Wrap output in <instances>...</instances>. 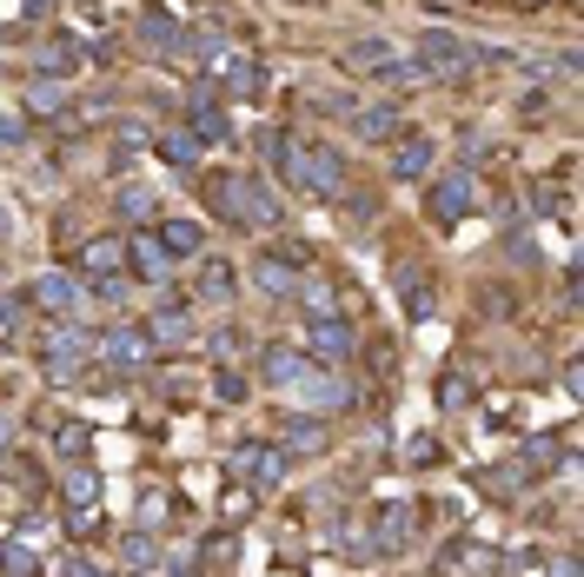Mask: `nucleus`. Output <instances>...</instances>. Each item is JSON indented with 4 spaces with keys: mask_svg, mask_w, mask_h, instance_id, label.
<instances>
[{
    "mask_svg": "<svg viewBox=\"0 0 584 577\" xmlns=\"http://www.w3.org/2000/svg\"><path fill=\"white\" fill-rule=\"evenodd\" d=\"M206 199H213V213H226L233 226H279V213H286L253 173H213V179H206Z\"/></svg>",
    "mask_w": 584,
    "mask_h": 577,
    "instance_id": "f257e3e1",
    "label": "nucleus"
},
{
    "mask_svg": "<svg viewBox=\"0 0 584 577\" xmlns=\"http://www.w3.org/2000/svg\"><path fill=\"white\" fill-rule=\"evenodd\" d=\"M286 173L306 186V193H319V199H332V193H346V159L332 153V146H293V159H286Z\"/></svg>",
    "mask_w": 584,
    "mask_h": 577,
    "instance_id": "f03ea898",
    "label": "nucleus"
},
{
    "mask_svg": "<svg viewBox=\"0 0 584 577\" xmlns=\"http://www.w3.org/2000/svg\"><path fill=\"white\" fill-rule=\"evenodd\" d=\"M426 206L439 213V226H452V219L479 213V179H472V166H459V173H439V179L426 186Z\"/></svg>",
    "mask_w": 584,
    "mask_h": 577,
    "instance_id": "7ed1b4c3",
    "label": "nucleus"
},
{
    "mask_svg": "<svg viewBox=\"0 0 584 577\" xmlns=\"http://www.w3.org/2000/svg\"><path fill=\"white\" fill-rule=\"evenodd\" d=\"M472 66V53H465V40L459 33H426L419 40V53H412V73H432V80H452V73H465Z\"/></svg>",
    "mask_w": 584,
    "mask_h": 577,
    "instance_id": "20e7f679",
    "label": "nucleus"
},
{
    "mask_svg": "<svg viewBox=\"0 0 584 577\" xmlns=\"http://www.w3.org/2000/svg\"><path fill=\"white\" fill-rule=\"evenodd\" d=\"M346 66H352V73H372V80H412V60H406L386 33H379V40H352V47H346Z\"/></svg>",
    "mask_w": 584,
    "mask_h": 577,
    "instance_id": "39448f33",
    "label": "nucleus"
},
{
    "mask_svg": "<svg viewBox=\"0 0 584 577\" xmlns=\"http://www.w3.org/2000/svg\"><path fill=\"white\" fill-rule=\"evenodd\" d=\"M253 279H259V292H266V299H286V292H299V279H306V253H299V246L266 253V259L253 266Z\"/></svg>",
    "mask_w": 584,
    "mask_h": 577,
    "instance_id": "423d86ee",
    "label": "nucleus"
},
{
    "mask_svg": "<svg viewBox=\"0 0 584 577\" xmlns=\"http://www.w3.org/2000/svg\"><path fill=\"white\" fill-rule=\"evenodd\" d=\"M27 306H40V312H53V319H73V312H80V279H73V272H40V279L27 286Z\"/></svg>",
    "mask_w": 584,
    "mask_h": 577,
    "instance_id": "0eeeda50",
    "label": "nucleus"
},
{
    "mask_svg": "<svg viewBox=\"0 0 584 577\" xmlns=\"http://www.w3.org/2000/svg\"><path fill=\"white\" fill-rule=\"evenodd\" d=\"M133 33H140V53H153V60H173V53L186 47V27H180L173 13H160V7H146Z\"/></svg>",
    "mask_w": 584,
    "mask_h": 577,
    "instance_id": "6e6552de",
    "label": "nucleus"
},
{
    "mask_svg": "<svg viewBox=\"0 0 584 577\" xmlns=\"http://www.w3.org/2000/svg\"><path fill=\"white\" fill-rule=\"evenodd\" d=\"M86 352H93V339H86L80 326H60L40 365H47V379H60V385H66V379H80V359H86Z\"/></svg>",
    "mask_w": 584,
    "mask_h": 577,
    "instance_id": "1a4fd4ad",
    "label": "nucleus"
},
{
    "mask_svg": "<svg viewBox=\"0 0 584 577\" xmlns=\"http://www.w3.org/2000/svg\"><path fill=\"white\" fill-rule=\"evenodd\" d=\"M106 365H120V372H140V365H153V339L146 332H133V326H120V332H106L100 346H93Z\"/></svg>",
    "mask_w": 584,
    "mask_h": 577,
    "instance_id": "9d476101",
    "label": "nucleus"
},
{
    "mask_svg": "<svg viewBox=\"0 0 584 577\" xmlns=\"http://www.w3.org/2000/svg\"><path fill=\"white\" fill-rule=\"evenodd\" d=\"M326 445H332V425H326L319 412L286 419V439H279V452H286V458H313V452H326Z\"/></svg>",
    "mask_w": 584,
    "mask_h": 577,
    "instance_id": "9b49d317",
    "label": "nucleus"
},
{
    "mask_svg": "<svg viewBox=\"0 0 584 577\" xmlns=\"http://www.w3.org/2000/svg\"><path fill=\"white\" fill-rule=\"evenodd\" d=\"M346 120H352V133H359V140H372V146H379V140H399V133H406V120H399V106H392V100L352 106Z\"/></svg>",
    "mask_w": 584,
    "mask_h": 577,
    "instance_id": "f8f14e48",
    "label": "nucleus"
},
{
    "mask_svg": "<svg viewBox=\"0 0 584 577\" xmlns=\"http://www.w3.org/2000/svg\"><path fill=\"white\" fill-rule=\"evenodd\" d=\"M306 346H313L319 359H332V365H339V359H352V326H346V319H332V312H319V319L306 326Z\"/></svg>",
    "mask_w": 584,
    "mask_h": 577,
    "instance_id": "ddd939ff",
    "label": "nucleus"
},
{
    "mask_svg": "<svg viewBox=\"0 0 584 577\" xmlns=\"http://www.w3.org/2000/svg\"><path fill=\"white\" fill-rule=\"evenodd\" d=\"M432 571L439 577H465V571H492V552H485V545H479V538H452V545H445V552H439V565H432Z\"/></svg>",
    "mask_w": 584,
    "mask_h": 577,
    "instance_id": "4468645a",
    "label": "nucleus"
},
{
    "mask_svg": "<svg viewBox=\"0 0 584 577\" xmlns=\"http://www.w3.org/2000/svg\"><path fill=\"white\" fill-rule=\"evenodd\" d=\"M306 372H313V365H306V352H293V346H266V352H259V379H266V385H279V392H286V385H299Z\"/></svg>",
    "mask_w": 584,
    "mask_h": 577,
    "instance_id": "2eb2a0df",
    "label": "nucleus"
},
{
    "mask_svg": "<svg viewBox=\"0 0 584 577\" xmlns=\"http://www.w3.org/2000/svg\"><path fill=\"white\" fill-rule=\"evenodd\" d=\"M432 153H439V146H432L426 133H399V146H392V173H399V179H426V173H432Z\"/></svg>",
    "mask_w": 584,
    "mask_h": 577,
    "instance_id": "dca6fc26",
    "label": "nucleus"
},
{
    "mask_svg": "<svg viewBox=\"0 0 584 577\" xmlns=\"http://www.w3.org/2000/svg\"><path fill=\"white\" fill-rule=\"evenodd\" d=\"M186 120H193V140H206V146H226V140H233V120H226V106H213L206 93L186 106Z\"/></svg>",
    "mask_w": 584,
    "mask_h": 577,
    "instance_id": "f3484780",
    "label": "nucleus"
},
{
    "mask_svg": "<svg viewBox=\"0 0 584 577\" xmlns=\"http://www.w3.org/2000/svg\"><path fill=\"white\" fill-rule=\"evenodd\" d=\"M146 146H153V133H146L140 120H120V126H113V153H106V166H113V173H126V166H133V153H146Z\"/></svg>",
    "mask_w": 584,
    "mask_h": 577,
    "instance_id": "a211bd4d",
    "label": "nucleus"
},
{
    "mask_svg": "<svg viewBox=\"0 0 584 577\" xmlns=\"http://www.w3.org/2000/svg\"><path fill=\"white\" fill-rule=\"evenodd\" d=\"M60 498H66L73 512H93V498H100V478H93V465H66V472H60Z\"/></svg>",
    "mask_w": 584,
    "mask_h": 577,
    "instance_id": "6ab92c4d",
    "label": "nucleus"
},
{
    "mask_svg": "<svg viewBox=\"0 0 584 577\" xmlns=\"http://www.w3.org/2000/svg\"><path fill=\"white\" fill-rule=\"evenodd\" d=\"M120 259H126V246H120V239H93V246L80 253V272H86V279H113V272H120Z\"/></svg>",
    "mask_w": 584,
    "mask_h": 577,
    "instance_id": "aec40b11",
    "label": "nucleus"
},
{
    "mask_svg": "<svg viewBox=\"0 0 584 577\" xmlns=\"http://www.w3.org/2000/svg\"><path fill=\"white\" fill-rule=\"evenodd\" d=\"M126 259H133V272H140V279H153V286H160V279H166V266H173V259L160 253V239H153V233H140V239L126 246Z\"/></svg>",
    "mask_w": 584,
    "mask_h": 577,
    "instance_id": "412c9836",
    "label": "nucleus"
},
{
    "mask_svg": "<svg viewBox=\"0 0 584 577\" xmlns=\"http://www.w3.org/2000/svg\"><path fill=\"white\" fill-rule=\"evenodd\" d=\"M399 292H406V312L412 319H432V279L419 266H399Z\"/></svg>",
    "mask_w": 584,
    "mask_h": 577,
    "instance_id": "4be33fe9",
    "label": "nucleus"
},
{
    "mask_svg": "<svg viewBox=\"0 0 584 577\" xmlns=\"http://www.w3.org/2000/svg\"><path fill=\"white\" fill-rule=\"evenodd\" d=\"M153 153H160V159H166V166H180V173H186V166H193V159H199V140H193V133H180V126H173V133H160V140H153Z\"/></svg>",
    "mask_w": 584,
    "mask_h": 577,
    "instance_id": "5701e85b",
    "label": "nucleus"
},
{
    "mask_svg": "<svg viewBox=\"0 0 584 577\" xmlns=\"http://www.w3.org/2000/svg\"><path fill=\"white\" fill-rule=\"evenodd\" d=\"M153 239H160V253H199V239H206V233H199L193 219H160V233H153Z\"/></svg>",
    "mask_w": 584,
    "mask_h": 577,
    "instance_id": "b1692460",
    "label": "nucleus"
},
{
    "mask_svg": "<svg viewBox=\"0 0 584 577\" xmlns=\"http://www.w3.org/2000/svg\"><path fill=\"white\" fill-rule=\"evenodd\" d=\"M146 339H166V346H180V339H193V319H186V306L173 299V306H160L153 312V332Z\"/></svg>",
    "mask_w": 584,
    "mask_h": 577,
    "instance_id": "393cba45",
    "label": "nucleus"
},
{
    "mask_svg": "<svg viewBox=\"0 0 584 577\" xmlns=\"http://www.w3.org/2000/svg\"><path fill=\"white\" fill-rule=\"evenodd\" d=\"M253 146H259V159H266V166H279V173H286V159H293V133H286V126H259V133H253Z\"/></svg>",
    "mask_w": 584,
    "mask_h": 577,
    "instance_id": "a878e982",
    "label": "nucleus"
},
{
    "mask_svg": "<svg viewBox=\"0 0 584 577\" xmlns=\"http://www.w3.org/2000/svg\"><path fill=\"white\" fill-rule=\"evenodd\" d=\"M0 571H7V577H40L33 545H27V538H7V545H0Z\"/></svg>",
    "mask_w": 584,
    "mask_h": 577,
    "instance_id": "bb28decb",
    "label": "nucleus"
},
{
    "mask_svg": "<svg viewBox=\"0 0 584 577\" xmlns=\"http://www.w3.org/2000/svg\"><path fill=\"white\" fill-rule=\"evenodd\" d=\"M73 66H80V47H73V40H47V47H40V73H60V80H66Z\"/></svg>",
    "mask_w": 584,
    "mask_h": 577,
    "instance_id": "cd10ccee",
    "label": "nucleus"
},
{
    "mask_svg": "<svg viewBox=\"0 0 584 577\" xmlns=\"http://www.w3.org/2000/svg\"><path fill=\"white\" fill-rule=\"evenodd\" d=\"M199 292H206V299H219V306H233V292H239V286H233V266H226V259H213V266L199 272Z\"/></svg>",
    "mask_w": 584,
    "mask_h": 577,
    "instance_id": "c85d7f7f",
    "label": "nucleus"
},
{
    "mask_svg": "<svg viewBox=\"0 0 584 577\" xmlns=\"http://www.w3.org/2000/svg\"><path fill=\"white\" fill-rule=\"evenodd\" d=\"M160 558V545H153V532H126L120 538V565H133V571H146Z\"/></svg>",
    "mask_w": 584,
    "mask_h": 577,
    "instance_id": "c756f323",
    "label": "nucleus"
},
{
    "mask_svg": "<svg viewBox=\"0 0 584 577\" xmlns=\"http://www.w3.org/2000/svg\"><path fill=\"white\" fill-rule=\"evenodd\" d=\"M286 465H293V458H286L279 445H259V458H253V472H246V478H259V485H279V478H286Z\"/></svg>",
    "mask_w": 584,
    "mask_h": 577,
    "instance_id": "7c9ffc66",
    "label": "nucleus"
},
{
    "mask_svg": "<svg viewBox=\"0 0 584 577\" xmlns=\"http://www.w3.org/2000/svg\"><path fill=\"white\" fill-rule=\"evenodd\" d=\"M86 445H93V432H86V425H60V432H53V452H66V458H80Z\"/></svg>",
    "mask_w": 584,
    "mask_h": 577,
    "instance_id": "2f4dec72",
    "label": "nucleus"
},
{
    "mask_svg": "<svg viewBox=\"0 0 584 577\" xmlns=\"http://www.w3.org/2000/svg\"><path fill=\"white\" fill-rule=\"evenodd\" d=\"M27 106H33L40 120H53V113H66V86H60V93H53V86H33V100H27Z\"/></svg>",
    "mask_w": 584,
    "mask_h": 577,
    "instance_id": "473e14b6",
    "label": "nucleus"
},
{
    "mask_svg": "<svg viewBox=\"0 0 584 577\" xmlns=\"http://www.w3.org/2000/svg\"><path fill=\"white\" fill-rule=\"evenodd\" d=\"M146 213H153V193L146 186H126L120 193V219H146Z\"/></svg>",
    "mask_w": 584,
    "mask_h": 577,
    "instance_id": "72a5a7b5",
    "label": "nucleus"
},
{
    "mask_svg": "<svg viewBox=\"0 0 584 577\" xmlns=\"http://www.w3.org/2000/svg\"><path fill=\"white\" fill-rule=\"evenodd\" d=\"M439 399H445V405H465V399H472V379H465V372H452V379L439 385Z\"/></svg>",
    "mask_w": 584,
    "mask_h": 577,
    "instance_id": "f704fd0d",
    "label": "nucleus"
},
{
    "mask_svg": "<svg viewBox=\"0 0 584 577\" xmlns=\"http://www.w3.org/2000/svg\"><path fill=\"white\" fill-rule=\"evenodd\" d=\"M253 458H259V445H233V452H226V472H233V478H246V472H253Z\"/></svg>",
    "mask_w": 584,
    "mask_h": 577,
    "instance_id": "c9c22d12",
    "label": "nucleus"
},
{
    "mask_svg": "<svg viewBox=\"0 0 584 577\" xmlns=\"http://www.w3.org/2000/svg\"><path fill=\"white\" fill-rule=\"evenodd\" d=\"M213 385H219V399H226V405H239V399H246V379H239V372H219Z\"/></svg>",
    "mask_w": 584,
    "mask_h": 577,
    "instance_id": "e433bc0d",
    "label": "nucleus"
},
{
    "mask_svg": "<svg viewBox=\"0 0 584 577\" xmlns=\"http://www.w3.org/2000/svg\"><path fill=\"white\" fill-rule=\"evenodd\" d=\"M246 512H253V492H226L219 498V518H246Z\"/></svg>",
    "mask_w": 584,
    "mask_h": 577,
    "instance_id": "4c0bfd02",
    "label": "nucleus"
},
{
    "mask_svg": "<svg viewBox=\"0 0 584 577\" xmlns=\"http://www.w3.org/2000/svg\"><path fill=\"white\" fill-rule=\"evenodd\" d=\"M239 352H246L239 332H219V339H213V359H239Z\"/></svg>",
    "mask_w": 584,
    "mask_h": 577,
    "instance_id": "58836bf2",
    "label": "nucleus"
},
{
    "mask_svg": "<svg viewBox=\"0 0 584 577\" xmlns=\"http://www.w3.org/2000/svg\"><path fill=\"white\" fill-rule=\"evenodd\" d=\"M206 565H233V538H206Z\"/></svg>",
    "mask_w": 584,
    "mask_h": 577,
    "instance_id": "ea45409f",
    "label": "nucleus"
},
{
    "mask_svg": "<svg viewBox=\"0 0 584 577\" xmlns=\"http://www.w3.org/2000/svg\"><path fill=\"white\" fill-rule=\"evenodd\" d=\"M412 465H439V439H419L412 445Z\"/></svg>",
    "mask_w": 584,
    "mask_h": 577,
    "instance_id": "a19ab883",
    "label": "nucleus"
},
{
    "mask_svg": "<svg viewBox=\"0 0 584 577\" xmlns=\"http://www.w3.org/2000/svg\"><path fill=\"white\" fill-rule=\"evenodd\" d=\"M66 532H73V538H93V532H100V518H93V512H73V525H66Z\"/></svg>",
    "mask_w": 584,
    "mask_h": 577,
    "instance_id": "79ce46f5",
    "label": "nucleus"
},
{
    "mask_svg": "<svg viewBox=\"0 0 584 577\" xmlns=\"http://www.w3.org/2000/svg\"><path fill=\"white\" fill-rule=\"evenodd\" d=\"M60 577H106V571H93L86 558H60Z\"/></svg>",
    "mask_w": 584,
    "mask_h": 577,
    "instance_id": "37998d69",
    "label": "nucleus"
},
{
    "mask_svg": "<svg viewBox=\"0 0 584 577\" xmlns=\"http://www.w3.org/2000/svg\"><path fill=\"white\" fill-rule=\"evenodd\" d=\"M0 140H27V120H13V113H0Z\"/></svg>",
    "mask_w": 584,
    "mask_h": 577,
    "instance_id": "c03bdc74",
    "label": "nucleus"
},
{
    "mask_svg": "<svg viewBox=\"0 0 584 577\" xmlns=\"http://www.w3.org/2000/svg\"><path fill=\"white\" fill-rule=\"evenodd\" d=\"M20 306L27 299H0V326H20Z\"/></svg>",
    "mask_w": 584,
    "mask_h": 577,
    "instance_id": "a18cd8bd",
    "label": "nucleus"
},
{
    "mask_svg": "<svg viewBox=\"0 0 584 577\" xmlns=\"http://www.w3.org/2000/svg\"><path fill=\"white\" fill-rule=\"evenodd\" d=\"M559 577H578V565H572V558H559Z\"/></svg>",
    "mask_w": 584,
    "mask_h": 577,
    "instance_id": "49530a36",
    "label": "nucleus"
},
{
    "mask_svg": "<svg viewBox=\"0 0 584 577\" xmlns=\"http://www.w3.org/2000/svg\"><path fill=\"white\" fill-rule=\"evenodd\" d=\"M33 7H47V0H33Z\"/></svg>",
    "mask_w": 584,
    "mask_h": 577,
    "instance_id": "de8ad7c7",
    "label": "nucleus"
}]
</instances>
